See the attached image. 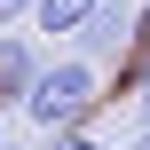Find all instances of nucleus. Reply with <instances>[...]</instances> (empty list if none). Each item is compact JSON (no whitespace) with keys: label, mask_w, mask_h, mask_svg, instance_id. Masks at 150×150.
I'll return each instance as SVG.
<instances>
[{"label":"nucleus","mask_w":150,"mask_h":150,"mask_svg":"<svg viewBox=\"0 0 150 150\" xmlns=\"http://www.w3.org/2000/svg\"><path fill=\"white\" fill-rule=\"evenodd\" d=\"M134 103H142V119H150V63L134 71Z\"/></svg>","instance_id":"nucleus-6"},{"label":"nucleus","mask_w":150,"mask_h":150,"mask_svg":"<svg viewBox=\"0 0 150 150\" xmlns=\"http://www.w3.org/2000/svg\"><path fill=\"white\" fill-rule=\"evenodd\" d=\"M47 150H103V142H95L87 127H71V134H47Z\"/></svg>","instance_id":"nucleus-5"},{"label":"nucleus","mask_w":150,"mask_h":150,"mask_svg":"<svg viewBox=\"0 0 150 150\" xmlns=\"http://www.w3.org/2000/svg\"><path fill=\"white\" fill-rule=\"evenodd\" d=\"M134 150H150V119H142V127H134Z\"/></svg>","instance_id":"nucleus-9"},{"label":"nucleus","mask_w":150,"mask_h":150,"mask_svg":"<svg viewBox=\"0 0 150 150\" xmlns=\"http://www.w3.org/2000/svg\"><path fill=\"white\" fill-rule=\"evenodd\" d=\"M95 16V0H40L32 8V24L40 32H55V40H79V24Z\"/></svg>","instance_id":"nucleus-4"},{"label":"nucleus","mask_w":150,"mask_h":150,"mask_svg":"<svg viewBox=\"0 0 150 150\" xmlns=\"http://www.w3.org/2000/svg\"><path fill=\"white\" fill-rule=\"evenodd\" d=\"M127 40H134V8L127 0H95V16L79 24V55L95 63V55H119Z\"/></svg>","instance_id":"nucleus-2"},{"label":"nucleus","mask_w":150,"mask_h":150,"mask_svg":"<svg viewBox=\"0 0 150 150\" xmlns=\"http://www.w3.org/2000/svg\"><path fill=\"white\" fill-rule=\"evenodd\" d=\"M95 103H103L95 63H87V55H63V63H47V71H40V87L24 95V119H32L40 134H71V127H87V119H95Z\"/></svg>","instance_id":"nucleus-1"},{"label":"nucleus","mask_w":150,"mask_h":150,"mask_svg":"<svg viewBox=\"0 0 150 150\" xmlns=\"http://www.w3.org/2000/svg\"><path fill=\"white\" fill-rule=\"evenodd\" d=\"M0 150H8V127H0Z\"/></svg>","instance_id":"nucleus-10"},{"label":"nucleus","mask_w":150,"mask_h":150,"mask_svg":"<svg viewBox=\"0 0 150 150\" xmlns=\"http://www.w3.org/2000/svg\"><path fill=\"white\" fill-rule=\"evenodd\" d=\"M40 71H47V55H40L24 32H0V103H24V95L40 87Z\"/></svg>","instance_id":"nucleus-3"},{"label":"nucleus","mask_w":150,"mask_h":150,"mask_svg":"<svg viewBox=\"0 0 150 150\" xmlns=\"http://www.w3.org/2000/svg\"><path fill=\"white\" fill-rule=\"evenodd\" d=\"M134 40H142V47H150V0H142V8H134Z\"/></svg>","instance_id":"nucleus-7"},{"label":"nucleus","mask_w":150,"mask_h":150,"mask_svg":"<svg viewBox=\"0 0 150 150\" xmlns=\"http://www.w3.org/2000/svg\"><path fill=\"white\" fill-rule=\"evenodd\" d=\"M24 8H40V0H0V24H8V16H24Z\"/></svg>","instance_id":"nucleus-8"}]
</instances>
